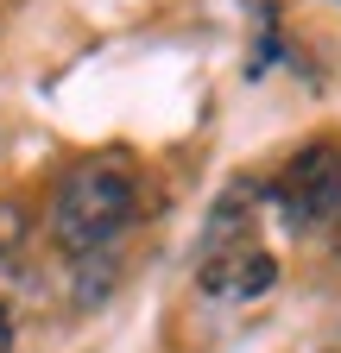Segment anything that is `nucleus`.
Instances as JSON below:
<instances>
[{
  "label": "nucleus",
  "instance_id": "3",
  "mask_svg": "<svg viewBox=\"0 0 341 353\" xmlns=\"http://www.w3.org/2000/svg\"><path fill=\"white\" fill-rule=\"evenodd\" d=\"M202 290L215 296V303H253V296H266L278 284V259L260 246V240H246V246H228L215 259H202Z\"/></svg>",
  "mask_w": 341,
  "mask_h": 353
},
{
  "label": "nucleus",
  "instance_id": "1",
  "mask_svg": "<svg viewBox=\"0 0 341 353\" xmlns=\"http://www.w3.org/2000/svg\"><path fill=\"white\" fill-rule=\"evenodd\" d=\"M133 208H139V183L126 164H82L57 196L51 234L70 259H89V252L114 246V234L133 221Z\"/></svg>",
  "mask_w": 341,
  "mask_h": 353
},
{
  "label": "nucleus",
  "instance_id": "5",
  "mask_svg": "<svg viewBox=\"0 0 341 353\" xmlns=\"http://www.w3.org/2000/svg\"><path fill=\"white\" fill-rule=\"evenodd\" d=\"M7 347H13V296L0 290V353H7Z\"/></svg>",
  "mask_w": 341,
  "mask_h": 353
},
{
  "label": "nucleus",
  "instance_id": "4",
  "mask_svg": "<svg viewBox=\"0 0 341 353\" xmlns=\"http://www.w3.org/2000/svg\"><path fill=\"white\" fill-rule=\"evenodd\" d=\"M253 202H260V196H253L246 183H234V190L215 202V214H208V234H202V259H215V252L253 240Z\"/></svg>",
  "mask_w": 341,
  "mask_h": 353
},
{
  "label": "nucleus",
  "instance_id": "6",
  "mask_svg": "<svg viewBox=\"0 0 341 353\" xmlns=\"http://www.w3.org/2000/svg\"><path fill=\"white\" fill-rule=\"evenodd\" d=\"M329 228H335V252H341V208H335V221H329Z\"/></svg>",
  "mask_w": 341,
  "mask_h": 353
},
{
  "label": "nucleus",
  "instance_id": "2",
  "mask_svg": "<svg viewBox=\"0 0 341 353\" xmlns=\"http://www.w3.org/2000/svg\"><path fill=\"white\" fill-rule=\"evenodd\" d=\"M272 208L284 228L310 234V228H329L335 208H341V152L335 145H304L272 183Z\"/></svg>",
  "mask_w": 341,
  "mask_h": 353
}]
</instances>
